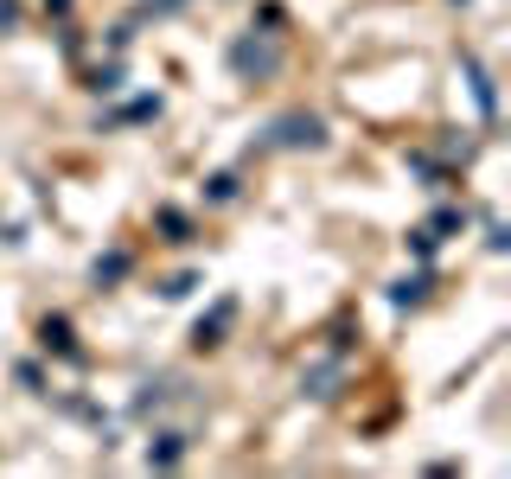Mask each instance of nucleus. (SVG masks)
I'll return each mask as SVG.
<instances>
[{
  "label": "nucleus",
  "mask_w": 511,
  "mask_h": 479,
  "mask_svg": "<svg viewBox=\"0 0 511 479\" xmlns=\"http://www.w3.org/2000/svg\"><path fill=\"white\" fill-rule=\"evenodd\" d=\"M231 71H237V77H275V71H281V45H269V39H256V32L237 39V45H231Z\"/></svg>",
  "instance_id": "1"
},
{
  "label": "nucleus",
  "mask_w": 511,
  "mask_h": 479,
  "mask_svg": "<svg viewBox=\"0 0 511 479\" xmlns=\"http://www.w3.org/2000/svg\"><path fill=\"white\" fill-rule=\"evenodd\" d=\"M269 141L275 148H326V122L320 115H281L269 128Z\"/></svg>",
  "instance_id": "2"
},
{
  "label": "nucleus",
  "mask_w": 511,
  "mask_h": 479,
  "mask_svg": "<svg viewBox=\"0 0 511 479\" xmlns=\"http://www.w3.org/2000/svg\"><path fill=\"white\" fill-rule=\"evenodd\" d=\"M39 346L58 352V358H70V365H84V346H78V332H70L64 313H45V320H39Z\"/></svg>",
  "instance_id": "3"
},
{
  "label": "nucleus",
  "mask_w": 511,
  "mask_h": 479,
  "mask_svg": "<svg viewBox=\"0 0 511 479\" xmlns=\"http://www.w3.org/2000/svg\"><path fill=\"white\" fill-rule=\"evenodd\" d=\"M231 320H237V301H217V307H211V320H198V326H192V346H198V352L224 346V326H231Z\"/></svg>",
  "instance_id": "4"
},
{
  "label": "nucleus",
  "mask_w": 511,
  "mask_h": 479,
  "mask_svg": "<svg viewBox=\"0 0 511 479\" xmlns=\"http://www.w3.org/2000/svg\"><path fill=\"white\" fill-rule=\"evenodd\" d=\"M461 71H467V84H473V103H479V115L492 122V115H498V90H492V77H486V64L467 51V58H461Z\"/></svg>",
  "instance_id": "5"
},
{
  "label": "nucleus",
  "mask_w": 511,
  "mask_h": 479,
  "mask_svg": "<svg viewBox=\"0 0 511 479\" xmlns=\"http://www.w3.org/2000/svg\"><path fill=\"white\" fill-rule=\"evenodd\" d=\"M301 390H307L314 402H326V396H339V358H326V365H314V371L301 377Z\"/></svg>",
  "instance_id": "6"
},
{
  "label": "nucleus",
  "mask_w": 511,
  "mask_h": 479,
  "mask_svg": "<svg viewBox=\"0 0 511 479\" xmlns=\"http://www.w3.org/2000/svg\"><path fill=\"white\" fill-rule=\"evenodd\" d=\"M428 288H434V276H403V282H390V307H422Z\"/></svg>",
  "instance_id": "7"
},
{
  "label": "nucleus",
  "mask_w": 511,
  "mask_h": 479,
  "mask_svg": "<svg viewBox=\"0 0 511 479\" xmlns=\"http://www.w3.org/2000/svg\"><path fill=\"white\" fill-rule=\"evenodd\" d=\"M186 460V435H154L148 441V466H179Z\"/></svg>",
  "instance_id": "8"
},
{
  "label": "nucleus",
  "mask_w": 511,
  "mask_h": 479,
  "mask_svg": "<svg viewBox=\"0 0 511 479\" xmlns=\"http://www.w3.org/2000/svg\"><path fill=\"white\" fill-rule=\"evenodd\" d=\"M154 218H160V230H167V243H192V224H186V218L173 212V204H160V212H154Z\"/></svg>",
  "instance_id": "9"
},
{
  "label": "nucleus",
  "mask_w": 511,
  "mask_h": 479,
  "mask_svg": "<svg viewBox=\"0 0 511 479\" xmlns=\"http://www.w3.org/2000/svg\"><path fill=\"white\" fill-rule=\"evenodd\" d=\"M205 198H211V204H231V198H237V173H211V179H205Z\"/></svg>",
  "instance_id": "10"
},
{
  "label": "nucleus",
  "mask_w": 511,
  "mask_h": 479,
  "mask_svg": "<svg viewBox=\"0 0 511 479\" xmlns=\"http://www.w3.org/2000/svg\"><path fill=\"white\" fill-rule=\"evenodd\" d=\"M122 276H128V256H122V249L96 262V288H103V282H122Z\"/></svg>",
  "instance_id": "11"
},
{
  "label": "nucleus",
  "mask_w": 511,
  "mask_h": 479,
  "mask_svg": "<svg viewBox=\"0 0 511 479\" xmlns=\"http://www.w3.org/2000/svg\"><path fill=\"white\" fill-rule=\"evenodd\" d=\"M148 115H160V96H134V103L122 109V122H148Z\"/></svg>",
  "instance_id": "12"
},
{
  "label": "nucleus",
  "mask_w": 511,
  "mask_h": 479,
  "mask_svg": "<svg viewBox=\"0 0 511 479\" xmlns=\"http://www.w3.org/2000/svg\"><path fill=\"white\" fill-rule=\"evenodd\" d=\"M461 224H467V212H434V218H428L434 237H448V230H461Z\"/></svg>",
  "instance_id": "13"
},
{
  "label": "nucleus",
  "mask_w": 511,
  "mask_h": 479,
  "mask_svg": "<svg viewBox=\"0 0 511 479\" xmlns=\"http://www.w3.org/2000/svg\"><path fill=\"white\" fill-rule=\"evenodd\" d=\"M434 243H442V237H434L428 224H422V230H409V256H434Z\"/></svg>",
  "instance_id": "14"
},
{
  "label": "nucleus",
  "mask_w": 511,
  "mask_h": 479,
  "mask_svg": "<svg viewBox=\"0 0 511 479\" xmlns=\"http://www.w3.org/2000/svg\"><path fill=\"white\" fill-rule=\"evenodd\" d=\"M192 288H198V276H173V282H167V288H160V294H167V301H186V294H192Z\"/></svg>",
  "instance_id": "15"
},
{
  "label": "nucleus",
  "mask_w": 511,
  "mask_h": 479,
  "mask_svg": "<svg viewBox=\"0 0 511 479\" xmlns=\"http://www.w3.org/2000/svg\"><path fill=\"white\" fill-rule=\"evenodd\" d=\"M486 249H492V256H505V249H511V237H505V224H492V230H486Z\"/></svg>",
  "instance_id": "16"
},
{
  "label": "nucleus",
  "mask_w": 511,
  "mask_h": 479,
  "mask_svg": "<svg viewBox=\"0 0 511 479\" xmlns=\"http://www.w3.org/2000/svg\"><path fill=\"white\" fill-rule=\"evenodd\" d=\"M14 20H20V7H14V0H0V32H7Z\"/></svg>",
  "instance_id": "17"
}]
</instances>
